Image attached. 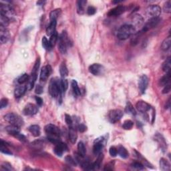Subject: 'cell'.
Instances as JSON below:
<instances>
[{
    "label": "cell",
    "instance_id": "6da1fadb",
    "mask_svg": "<svg viewBox=\"0 0 171 171\" xmlns=\"http://www.w3.org/2000/svg\"><path fill=\"white\" fill-rule=\"evenodd\" d=\"M135 32L134 26L130 24L123 25L119 28L117 32V38L120 40H125L129 38Z\"/></svg>",
    "mask_w": 171,
    "mask_h": 171
},
{
    "label": "cell",
    "instance_id": "7a4b0ae2",
    "mask_svg": "<svg viewBox=\"0 0 171 171\" xmlns=\"http://www.w3.org/2000/svg\"><path fill=\"white\" fill-rule=\"evenodd\" d=\"M49 93L53 98H57V96L62 97L60 80H56L52 78L49 82Z\"/></svg>",
    "mask_w": 171,
    "mask_h": 171
},
{
    "label": "cell",
    "instance_id": "3957f363",
    "mask_svg": "<svg viewBox=\"0 0 171 171\" xmlns=\"http://www.w3.org/2000/svg\"><path fill=\"white\" fill-rule=\"evenodd\" d=\"M70 46V40L66 32L63 31L59 36L58 49L62 54H65L67 51V46Z\"/></svg>",
    "mask_w": 171,
    "mask_h": 171
},
{
    "label": "cell",
    "instance_id": "277c9868",
    "mask_svg": "<svg viewBox=\"0 0 171 171\" xmlns=\"http://www.w3.org/2000/svg\"><path fill=\"white\" fill-rule=\"evenodd\" d=\"M4 119L12 125L17 126L18 127H21L24 125V120L19 115L15 113L10 112L4 116Z\"/></svg>",
    "mask_w": 171,
    "mask_h": 171
},
{
    "label": "cell",
    "instance_id": "5b68a950",
    "mask_svg": "<svg viewBox=\"0 0 171 171\" xmlns=\"http://www.w3.org/2000/svg\"><path fill=\"white\" fill-rule=\"evenodd\" d=\"M0 12H1V14L5 16V17L8 18L10 21L14 20V18H15V10H14V8L9 5L1 3V6H0Z\"/></svg>",
    "mask_w": 171,
    "mask_h": 171
},
{
    "label": "cell",
    "instance_id": "8992f818",
    "mask_svg": "<svg viewBox=\"0 0 171 171\" xmlns=\"http://www.w3.org/2000/svg\"><path fill=\"white\" fill-rule=\"evenodd\" d=\"M45 132L48 136L51 137H59L60 136V130L59 128L52 124H47L44 128Z\"/></svg>",
    "mask_w": 171,
    "mask_h": 171
},
{
    "label": "cell",
    "instance_id": "52a82bcc",
    "mask_svg": "<svg viewBox=\"0 0 171 171\" xmlns=\"http://www.w3.org/2000/svg\"><path fill=\"white\" fill-rule=\"evenodd\" d=\"M161 8L158 5H151L147 9V14L152 18H158L161 14Z\"/></svg>",
    "mask_w": 171,
    "mask_h": 171
},
{
    "label": "cell",
    "instance_id": "ba28073f",
    "mask_svg": "<svg viewBox=\"0 0 171 171\" xmlns=\"http://www.w3.org/2000/svg\"><path fill=\"white\" fill-rule=\"evenodd\" d=\"M123 116V112L122 110L119 109H114V110H110L109 112L108 117L110 122L112 123H115L118 122L121 119Z\"/></svg>",
    "mask_w": 171,
    "mask_h": 171
},
{
    "label": "cell",
    "instance_id": "9c48e42d",
    "mask_svg": "<svg viewBox=\"0 0 171 171\" xmlns=\"http://www.w3.org/2000/svg\"><path fill=\"white\" fill-rule=\"evenodd\" d=\"M38 112V108L34 104L29 103L24 107L23 114L25 116H33L37 114Z\"/></svg>",
    "mask_w": 171,
    "mask_h": 171
},
{
    "label": "cell",
    "instance_id": "30bf717a",
    "mask_svg": "<svg viewBox=\"0 0 171 171\" xmlns=\"http://www.w3.org/2000/svg\"><path fill=\"white\" fill-rule=\"evenodd\" d=\"M160 22V19L158 17L150 18L147 23L145 24L143 30H142V32H146L149 30H150V29L154 28V27H156L158 24H159Z\"/></svg>",
    "mask_w": 171,
    "mask_h": 171
},
{
    "label": "cell",
    "instance_id": "8fae6325",
    "mask_svg": "<svg viewBox=\"0 0 171 171\" xmlns=\"http://www.w3.org/2000/svg\"><path fill=\"white\" fill-rule=\"evenodd\" d=\"M104 67L99 64H93L89 67V72L94 76L101 75L104 72Z\"/></svg>",
    "mask_w": 171,
    "mask_h": 171
},
{
    "label": "cell",
    "instance_id": "7c38bea8",
    "mask_svg": "<svg viewBox=\"0 0 171 171\" xmlns=\"http://www.w3.org/2000/svg\"><path fill=\"white\" fill-rule=\"evenodd\" d=\"M104 138L100 137L98 138L94 141V145L93 147V152L95 154H99L102 151L103 147H104Z\"/></svg>",
    "mask_w": 171,
    "mask_h": 171
},
{
    "label": "cell",
    "instance_id": "4fadbf2b",
    "mask_svg": "<svg viewBox=\"0 0 171 171\" xmlns=\"http://www.w3.org/2000/svg\"><path fill=\"white\" fill-rule=\"evenodd\" d=\"M148 84V78L146 75L141 76L139 80V88L140 92L144 94L147 90Z\"/></svg>",
    "mask_w": 171,
    "mask_h": 171
},
{
    "label": "cell",
    "instance_id": "5bb4252c",
    "mask_svg": "<svg viewBox=\"0 0 171 171\" xmlns=\"http://www.w3.org/2000/svg\"><path fill=\"white\" fill-rule=\"evenodd\" d=\"M10 34L9 30L6 28L0 26V41L2 44H6L9 40Z\"/></svg>",
    "mask_w": 171,
    "mask_h": 171
},
{
    "label": "cell",
    "instance_id": "9a60e30c",
    "mask_svg": "<svg viewBox=\"0 0 171 171\" xmlns=\"http://www.w3.org/2000/svg\"><path fill=\"white\" fill-rule=\"evenodd\" d=\"M51 73V68L49 65L45 66L41 70L40 79L41 81H46Z\"/></svg>",
    "mask_w": 171,
    "mask_h": 171
},
{
    "label": "cell",
    "instance_id": "2e32d148",
    "mask_svg": "<svg viewBox=\"0 0 171 171\" xmlns=\"http://www.w3.org/2000/svg\"><path fill=\"white\" fill-rule=\"evenodd\" d=\"M126 11V7L123 5H118L117 7L110 9L108 13V16L110 17H116L120 16Z\"/></svg>",
    "mask_w": 171,
    "mask_h": 171
},
{
    "label": "cell",
    "instance_id": "e0dca14e",
    "mask_svg": "<svg viewBox=\"0 0 171 171\" xmlns=\"http://www.w3.org/2000/svg\"><path fill=\"white\" fill-rule=\"evenodd\" d=\"M136 107H137L138 110L143 113L148 112L151 108L150 105L143 100L138 101L137 104H136Z\"/></svg>",
    "mask_w": 171,
    "mask_h": 171
},
{
    "label": "cell",
    "instance_id": "ac0fdd59",
    "mask_svg": "<svg viewBox=\"0 0 171 171\" xmlns=\"http://www.w3.org/2000/svg\"><path fill=\"white\" fill-rule=\"evenodd\" d=\"M54 152L57 156H62L64 152H66L68 150V147L65 143L59 142L58 144L55 145V147L54 148Z\"/></svg>",
    "mask_w": 171,
    "mask_h": 171
},
{
    "label": "cell",
    "instance_id": "d6986e66",
    "mask_svg": "<svg viewBox=\"0 0 171 171\" xmlns=\"http://www.w3.org/2000/svg\"><path fill=\"white\" fill-rule=\"evenodd\" d=\"M5 130L9 135L13 136L14 137H16L18 134L20 133V127L12 124L7 126L5 128Z\"/></svg>",
    "mask_w": 171,
    "mask_h": 171
},
{
    "label": "cell",
    "instance_id": "ffe728a7",
    "mask_svg": "<svg viewBox=\"0 0 171 171\" xmlns=\"http://www.w3.org/2000/svg\"><path fill=\"white\" fill-rule=\"evenodd\" d=\"M27 90L26 86H24L21 84V85L18 86L16 88L15 91H14V95H15V97L17 98H21L24 95V94L26 93Z\"/></svg>",
    "mask_w": 171,
    "mask_h": 171
},
{
    "label": "cell",
    "instance_id": "44dd1931",
    "mask_svg": "<svg viewBox=\"0 0 171 171\" xmlns=\"http://www.w3.org/2000/svg\"><path fill=\"white\" fill-rule=\"evenodd\" d=\"M37 74L36 72H32V74L30 76V78H29L28 82H27L26 88L27 90H31L34 88V86L35 84V82H36L37 80Z\"/></svg>",
    "mask_w": 171,
    "mask_h": 171
},
{
    "label": "cell",
    "instance_id": "7402d4cb",
    "mask_svg": "<svg viewBox=\"0 0 171 171\" xmlns=\"http://www.w3.org/2000/svg\"><path fill=\"white\" fill-rule=\"evenodd\" d=\"M69 127H70L69 128L70 141V142L72 144H75L78 139L77 132H76V128L73 126H69Z\"/></svg>",
    "mask_w": 171,
    "mask_h": 171
},
{
    "label": "cell",
    "instance_id": "603a6c76",
    "mask_svg": "<svg viewBox=\"0 0 171 171\" xmlns=\"http://www.w3.org/2000/svg\"><path fill=\"white\" fill-rule=\"evenodd\" d=\"M56 21H51L50 24L48 26V28L46 29V34L48 36H51L53 34H55L56 32L55 31V28H56Z\"/></svg>",
    "mask_w": 171,
    "mask_h": 171
},
{
    "label": "cell",
    "instance_id": "cb8c5ba5",
    "mask_svg": "<svg viewBox=\"0 0 171 171\" xmlns=\"http://www.w3.org/2000/svg\"><path fill=\"white\" fill-rule=\"evenodd\" d=\"M28 130L30 132V133L35 137H39L41 134L40 127L38 125L34 124L30 126L28 128Z\"/></svg>",
    "mask_w": 171,
    "mask_h": 171
},
{
    "label": "cell",
    "instance_id": "d4e9b609",
    "mask_svg": "<svg viewBox=\"0 0 171 171\" xmlns=\"http://www.w3.org/2000/svg\"><path fill=\"white\" fill-rule=\"evenodd\" d=\"M160 168L162 170L168 171L170 170V164L168 161L165 158H162L160 160Z\"/></svg>",
    "mask_w": 171,
    "mask_h": 171
},
{
    "label": "cell",
    "instance_id": "484cf974",
    "mask_svg": "<svg viewBox=\"0 0 171 171\" xmlns=\"http://www.w3.org/2000/svg\"><path fill=\"white\" fill-rule=\"evenodd\" d=\"M86 3H87V1L85 0H80L77 2V11L78 13L82 15L84 13V10H85V7Z\"/></svg>",
    "mask_w": 171,
    "mask_h": 171
},
{
    "label": "cell",
    "instance_id": "4316f807",
    "mask_svg": "<svg viewBox=\"0 0 171 171\" xmlns=\"http://www.w3.org/2000/svg\"><path fill=\"white\" fill-rule=\"evenodd\" d=\"M170 72H168L166 74V75L162 76V77L160 78L159 81V84L161 86H164L168 84V83L170 82Z\"/></svg>",
    "mask_w": 171,
    "mask_h": 171
},
{
    "label": "cell",
    "instance_id": "83f0119b",
    "mask_svg": "<svg viewBox=\"0 0 171 171\" xmlns=\"http://www.w3.org/2000/svg\"><path fill=\"white\" fill-rule=\"evenodd\" d=\"M59 73H60L62 78H65L68 75V70L64 62H62L59 66Z\"/></svg>",
    "mask_w": 171,
    "mask_h": 171
},
{
    "label": "cell",
    "instance_id": "f1b7e54d",
    "mask_svg": "<svg viewBox=\"0 0 171 171\" xmlns=\"http://www.w3.org/2000/svg\"><path fill=\"white\" fill-rule=\"evenodd\" d=\"M61 11V9H55L51 11L49 14V19L51 21H57V19L60 15Z\"/></svg>",
    "mask_w": 171,
    "mask_h": 171
},
{
    "label": "cell",
    "instance_id": "f546056e",
    "mask_svg": "<svg viewBox=\"0 0 171 171\" xmlns=\"http://www.w3.org/2000/svg\"><path fill=\"white\" fill-rule=\"evenodd\" d=\"M71 85H72V90L74 95L78 96H80V94H81V91H80L79 86L78 85L77 82H76L75 80H73L72 81Z\"/></svg>",
    "mask_w": 171,
    "mask_h": 171
},
{
    "label": "cell",
    "instance_id": "4dcf8cb0",
    "mask_svg": "<svg viewBox=\"0 0 171 171\" xmlns=\"http://www.w3.org/2000/svg\"><path fill=\"white\" fill-rule=\"evenodd\" d=\"M117 150H118V154L123 158H126L129 156L128 152L122 146H119L118 148H117Z\"/></svg>",
    "mask_w": 171,
    "mask_h": 171
},
{
    "label": "cell",
    "instance_id": "1f68e13d",
    "mask_svg": "<svg viewBox=\"0 0 171 171\" xmlns=\"http://www.w3.org/2000/svg\"><path fill=\"white\" fill-rule=\"evenodd\" d=\"M170 46H171V38L169 36L168 38H166L165 40L163 41V42H162V46H161V48L162 50L166 51L170 48Z\"/></svg>",
    "mask_w": 171,
    "mask_h": 171
},
{
    "label": "cell",
    "instance_id": "d6a6232c",
    "mask_svg": "<svg viewBox=\"0 0 171 171\" xmlns=\"http://www.w3.org/2000/svg\"><path fill=\"white\" fill-rule=\"evenodd\" d=\"M103 158H104V155H103L102 153H101V152H100V153L99 154L98 156L97 160H96L95 162H94V163L92 164V165H93L94 169H98V168H100V166L101 165V163H102V162Z\"/></svg>",
    "mask_w": 171,
    "mask_h": 171
},
{
    "label": "cell",
    "instance_id": "836d02e7",
    "mask_svg": "<svg viewBox=\"0 0 171 171\" xmlns=\"http://www.w3.org/2000/svg\"><path fill=\"white\" fill-rule=\"evenodd\" d=\"M60 87H61V92L62 94H64L65 92L66 91L68 87V82L64 78H62L60 80Z\"/></svg>",
    "mask_w": 171,
    "mask_h": 171
},
{
    "label": "cell",
    "instance_id": "e575fe53",
    "mask_svg": "<svg viewBox=\"0 0 171 171\" xmlns=\"http://www.w3.org/2000/svg\"><path fill=\"white\" fill-rule=\"evenodd\" d=\"M170 64H171L170 57H168V58L164 61V62L162 64V70H163V71L165 72L166 73L170 72Z\"/></svg>",
    "mask_w": 171,
    "mask_h": 171
},
{
    "label": "cell",
    "instance_id": "d590c367",
    "mask_svg": "<svg viewBox=\"0 0 171 171\" xmlns=\"http://www.w3.org/2000/svg\"><path fill=\"white\" fill-rule=\"evenodd\" d=\"M9 22L10 20L8 18L0 14V26L7 28V26H8V25L9 24Z\"/></svg>",
    "mask_w": 171,
    "mask_h": 171
},
{
    "label": "cell",
    "instance_id": "8d00e7d4",
    "mask_svg": "<svg viewBox=\"0 0 171 171\" xmlns=\"http://www.w3.org/2000/svg\"><path fill=\"white\" fill-rule=\"evenodd\" d=\"M125 111L128 113V114H130L132 115L137 114V112H136L135 108H134L131 103L129 102L127 103L126 106V108H125Z\"/></svg>",
    "mask_w": 171,
    "mask_h": 171
},
{
    "label": "cell",
    "instance_id": "74e56055",
    "mask_svg": "<svg viewBox=\"0 0 171 171\" xmlns=\"http://www.w3.org/2000/svg\"><path fill=\"white\" fill-rule=\"evenodd\" d=\"M78 153H79L80 155L85 156L86 153V150L85 146H84V144L82 143V142H80V143H78Z\"/></svg>",
    "mask_w": 171,
    "mask_h": 171
},
{
    "label": "cell",
    "instance_id": "f35d334b",
    "mask_svg": "<svg viewBox=\"0 0 171 171\" xmlns=\"http://www.w3.org/2000/svg\"><path fill=\"white\" fill-rule=\"evenodd\" d=\"M156 139L157 141L161 145V148L164 150L166 148V143L165 142V140L163 138V137L161 135H156Z\"/></svg>",
    "mask_w": 171,
    "mask_h": 171
},
{
    "label": "cell",
    "instance_id": "ab89813d",
    "mask_svg": "<svg viewBox=\"0 0 171 171\" xmlns=\"http://www.w3.org/2000/svg\"><path fill=\"white\" fill-rule=\"evenodd\" d=\"M29 78H30V76H29L28 74H24L21 76H20V78L18 80V82L20 84H24L26 82H28Z\"/></svg>",
    "mask_w": 171,
    "mask_h": 171
},
{
    "label": "cell",
    "instance_id": "60d3db41",
    "mask_svg": "<svg viewBox=\"0 0 171 171\" xmlns=\"http://www.w3.org/2000/svg\"><path fill=\"white\" fill-rule=\"evenodd\" d=\"M57 39H58V34H57V32H55V34H53L52 36H50L49 42V44H50L51 48H53V47L55 46V44L57 42Z\"/></svg>",
    "mask_w": 171,
    "mask_h": 171
},
{
    "label": "cell",
    "instance_id": "b9f144b4",
    "mask_svg": "<svg viewBox=\"0 0 171 171\" xmlns=\"http://www.w3.org/2000/svg\"><path fill=\"white\" fill-rule=\"evenodd\" d=\"M134 125V123L132 120H127L124 121L123 125H122V128L124 130H131L132 128Z\"/></svg>",
    "mask_w": 171,
    "mask_h": 171
},
{
    "label": "cell",
    "instance_id": "7bdbcfd3",
    "mask_svg": "<svg viewBox=\"0 0 171 171\" xmlns=\"http://www.w3.org/2000/svg\"><path fill=\"white\" fill-rule=\"evenodd\" d=\"M65 160L66 162H67L68 164H69V165H71V166H76L77 165V162H76V160L74 159V158L72 157L71 156H66L65 157Z\"/></svg>",
    "mask_w": 171,
    "mask_h": 171
},
{
    "label": "cell",
    "instance_id": "ee69618b",
    "mask_svg": "<svg viewBox=\"0 0 171 171\" xmlns=\"http://www.w3.org/2000/svg\"><path fill=\"white\" fill-rule=\"evenodd\" d=\"M42 46L44 47V48L47 49V50H50V49L52 48L50 46V44H49V41L48 40V39L46 38V37L44 36L42 38Z\"/></svg>",
    "mask_w": 171,
    "mask_h": 171
},
{
    "label": "cell",
    "instance_id": "f6af8a7d",
    "mask_svg": "<svg viewBox=\"0 0 171 171\" xmlns=\"http://www.w3.org/2000/svg\"><path fill=\"white\" fill-rule=\"evenodd\" d=\"M163 10L166 13L170 14L171 12V1H167L164 4L163 6Z\"/></svg>",
    "mask_w": 171,
    "mask_h": 171
},
{
    "label": "cell",
    "instance_id": "bcb514c9",
    "mask_svg": "<svg viewBox=\"0 0 171 171\" xmlns=\"http://www.w3.org/2000/svg\"><path fill=\"white\" fill-rule=\"evenodd\" d=\"M134 23L137 25H141L143 22V18L140 15H135L133 17Z\"/></svg>",
    "mask_w": 171,
    "mask_h": 171
},
{
    "label": "cell",
    "instance_id": "7dc6e473",
    "mask_svg": "<svg viewBox=\"0 0 171 171\" xmlns=\"http://www.w3.org/2000/svg\"><path fill=\"white\" fill-rule=\"evenodd\" d=\"M40 57H38V58L36 59V62H35L34 68H33L32 72L38 73V71L39 68H40Z\"/></svg>",
    "mask_w": 171,
    "mask_h": 171
},
{
    "label": "cell",
    "instance_id": "c3c4849f",
    "mask_svg": "<svg viewBox=\"0 0 171 171\" xmlns=\"http://www.w3.org/2000/svg\"><path fill=\"white\" fill-rule=\"evenodd\" d=\"M132 166L133 168H136V169H138V170H143L144 168H145V166L143 164L141 163V162H134V163L132 164Z\"/></svg>",
    "mask_w": 171,
    "mask_h": 171
},
{
    "label": "cell",
    "instance_id": "681fc988",
    "mask_svg": "<svg viewBox=\"0 0 171 171\" xmlns=\"http://www.w3.org/2000/svg\"><path fill=\"white\" fill-rule=\"evenodd\" d=\"M65 121L66 123L69 126H71L73 124V120L72 117L69 114H65Z\"/></svg>",
    "mask_w": 171,
    "mask_h": 171
},
{
    "label": "cell",
    "instance_id": "f907efd6",
    "mask_svg": "<svg viewBox=\"0 0 171 171\" xmlns=\"http://www.w3.org/2000/svg\"><path fill=\"white\" fill-rule=\"evenodd\" d=\"M109 153H110V156L112 157H115L117 154H118V150L117 148L114 147H111L109 150Z\"/></svg>",
    "mask_w": 171,
    "mask_h": 171
},
{
    "label": "cell",
    "instance_id": "816d5d0a",
    "mask_svg": "<svg viewBox=\"0 0 171 171\" xmlns=\"http://www.w3.org/2000/svg\"><path fill=\"white\" fill-rule=\"evenodd\" d=\"M7 104H8V100L7 98H3L1 99V101H0V108H1V109L5 108V107L7 106Z\"/></svg>",
    "mask_w": 171,
    "mask_h": 171
},
{
    "label": "cell",
    "instance_id": "f5cc1de1",
    "mask_svg": "<svg viewBox=\"0 0 171 171\" xmlns=\"http://www.w3.org/2000/svg\"><path fill=\"white\" fill-rule=\"evenodd\" d=\"M96 12V8L93 7V6H90V7H88L87 9V14L89 16H92L94 15Z\"/></svg>",
    "mask_w": 171,
    "mask_h": 171
},
{
    "label": "cell",
    "instance_id": "db71d44e",
    "mask_svg": "<svg viewBox=\"0 0 171 171\" xmlns=\"http://www.w3.org/2000/svg\"><path fill=\"white\" fill-rule=\"evenodd\" d=\"M114 162H109L105 166L104 168V170H112L114 169Z\"/></svg>",
    "mask_w": 171,
    "mask_h": 171
},
{
    "label": "cell",
    "instance_id": "11a10c76",
    "mask_svg": "<svg viewBox=\"0 0 171 171\" xmlns=\"http://www.w3.org/2000/svg\"><path fill=\"white\" fill-rule=\"evenodd\" d=\"M1 168H3V170H13V168H12L11 164H9V163H7V162H5V163H3V164H2Z\"/></svg>",
    "mask_w": 171,
    "mask_h": 171
},
{
    "label": "cell",
    "instance_id": "9f6ffc18",
    "mask_svg": "<svg viewBox=\"0 0 171 171\" xmlns=\"http://www.w3.org/2000/svg\"><path fill=\"white\" fill-rule=\"evenodd\" d=\"M43 92H44V88H43L42 86L40 85V84L37 85L36 90H35V92L38 94H41L42 93H43Z\"/></svg>",
    "mask_w": 171,
    "mask_h": 171
},
{
    "label": "cell",
    "instance_id": "6f0895ef",
    "mask_svg": "<svg viewBox=\"0 0 171 171\" xmlns=\"http://www.w3.org/2000/svg\"><path fill=\"white\" fill-rule=\"evenodd\" d=\"M78 130H79V132L82 133V132H84L87 130V127H86L84 124H80L78 126Z\"/></svg>",
    "mask_w": 171,
    "mask_h": 171
},
{
    "label": "cell",
    "instance_id": "680465c9",
    "mask_svg": "<svg viewBox=\"0 0 171 171\" xmlns=\"http://www.w3.org/2000/svg\"><path fill=\"white\" fill-rule=\"evenodd\" d=\"M170 88H171V86L170 84H167V85L164 86V89L162 90V94H167L170 91Z\"/></svg>",
    "mask_w": 171,
    "mask_h": 171
},
{
    "label": "cell",
    "instance_id": "91938a15",
    "mask_svg": "<svg viewBox=\"0 0 171 171\" xmlns=\"http://www.w3.org/2000/svg\"><path fill=\"white\" fill-rule=\"evenodd\" d=\"M16 138H17L18 140H20V141L22 142H26V138L24 135H22L21 133H19L18 135L16 136Z\"/></svg>",
    "mask_w": 171,
    "mask_h": 171
},
{
    "label": "cell",
    "instance_id": "94428289",
    "mask_svg": "<svg viewBox=\"0 0 171 171\" xmlns=\"http://www.w3.org/2000/svg\"><path fill=\"white\" fill-rule=\"evenodd\" d=\"M35 99H36V101L37 102V104H38V106H41L43 104V100L42 98L39 97V96H36V98H35Z\"/></svg>",
    "mask_w": 171,
    "mask_h": 171
},
{
    "label": "cell",
    "instance_id": "6125c7cd",
    "mask_svg": "<svg viewBox=\"0 0 171 171\" xmlns=\"http://www.w3.org/2000/svg\"><path fill=\"white\" fill-rule=\"evenodd\" d=\"M170 98H169L168 99V100L167 101V104H166V106H165V108H168L170 107Z\"/></svg>",
    "mask_w": 171,
    "mask_h": 171
},
{
    "label": "cell",
    "instance_id": "be15d7a7",
    "mask_svg": "<svg viewBox=\"0 0 171 171\" xmlns=\"http://www.w3.org/2000/svg\"><path fill=\"white\" fill-rule=\"evenodd\" d=\"M45 3V1H38L37 2V4L39 5H42L43 4Z\"/></svg>",
    "mask_w": 171,
    "mask_h": 171
}]
</instances>
